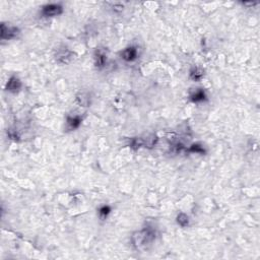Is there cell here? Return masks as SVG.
<instances>
[{
  "label": "cell",
  "mask_w": 260,
  "mask_h": 260,
  "mask_svg": "<svg viewBox=\"0 0 260 260\" xmlns=\"http://www.w3.org/2000/svg\"><path fill=\"white\" fill-rule=\"evenodd\" d=\"M68 124L70 125V128H76L77 126L80 124V119L77 118V117H74V118H69L68 119Z\"/></svg>",
  "instance_id": "7"
},
{
  "label": "cell",
  "mask_w": 260,
  "mask_h": 260,
  "mask_svg": "<svg viewBox=\"0 0 260 260\" xmlns=\"http://www.w3.org/2000/svg\"><path fill=\"white\" fill-rule=\"evenodd\" d=\"M21 88V81L18 80L16 77L10 78V80L7 83V91H17Z\"/></svg>",
  "instance_id": "4"
},
{
  "label": "cell",
  "mask_w": 260,
  "mask_h": 260,
  "mask_svg": "<svg viewBox=\"0 0 260 260\" xmlns=\"http://www.w3.org/2000/svg\"><path fill=\"white\" fill-rule=\"evenodd\" d=\"M122 56L125 60L132 61L133 59H135L136 56H137V51H136V49L134 48H127L126 50L123 51Z\"/></svg>",
  "instance_id": "3"
},
{
  "label": "cell",
  "mask_w": 260,
  "mask_h": 260,
  "mask_svg": "<svg viewBox=\"0 0 260 260\" xmlns=\"http://www.w3.org/2000/svg\"><path fill=\"white\" fill-rule=\"evenodd\" d=\"M202 75H203V74H202V71H200L199 69H197V68H195L194 70H193L192 72H191L192 78L195 79V80H198V79H200V78L202 77Z\"/></svg>",
  "instance_id": "8"
},
{
  "label": "cell",
  "mask_w": 260,
  "mask_h": 260,
  "mask_svg": "<svg viewBox=\"0 0 260 260\" xmlns=\"http://www.w3.org/2000/svg\"><path fill=\"white\" fill-rule=\"evenodd\" d=\"M109 211H110V208H109L108 206H104L102 209H101V214H103V215H107L108 214H109Z\"/></svg>",
  "instance_id": "10"
},
{
  "label": "cell",
  "mask_w": 260,
  "mask_h": 260,
  "mask_svg": "<svg viewBox=\"0 0 260 260\" xmlns=\"http://www.w3.org/2000/svg\"><path fill=\"white\" fill-rule=\"evenodd\" d=\"M17 29L16 28H6L4 24H2V31H1V37L2 39H11L14 36L17 35Z\"/></svg>",
  "instance_id": "2"
},
{
  "label": "cell",
  "mask_w": 260,
  "mask_h": 260,
  "mask_svg": "<svg viewBox=\"0 0 260 260\" xmlns=\"http://www.w3.org/2000/svg\"><path fill=\"white\" fill-rule=\"evenodd\" d=\"M204 98H205V96H204V93L202 91H198L192 96V100L194 101V102L202 101V100H204Z\"/></svg>",
  "instance_id": "6"
},
{
  "label": "cell",
  "mask_w": 260,
  "mask_h": 260,
  "mask_svg": "<svg viewBox=\"0 0 260 260\" xmlns=\"http://www.w3.org/2000/svg\"><path fill=\"white\" fill-rule=\"evenodd\" d=\"M62 12V7L58 4H49L43 7V14L45 16H55Z\"/></svg>",
  "instance_id": "1"
},
{
  "label": "cell",
  "mask_w": 260,
  "mask_h": 260,
  "mask_svg": "<svg viewBox=\"0 0 260 260\" xmlns=\"http://www.w3.org/2000/svg\"><path fill=\"white\" fill-rule=\"evenodd\" d=\"M105 59L104 55H99V57H96V64H99V66H102L105 62Z\"/></svg>",
  "instance_id": "9"
},
{
  "label": "cell",
  "mask_w": 260,
  "mask_h": 260,
  "mask_svg": "<svg viewBox=\"0 0 260 260\" xmlns=\"http://www.w3.org/2000/svg\"><path fill=\"white\" fill-rule=\"evenodd\" d=\"M177 222H178V224H179L180 226H182V227L187 226V225H188V217H187V215H185L184 214H179V215H178V217H177Z\"/></svg>",
  "instance_id": "5"
}]
</instances>
